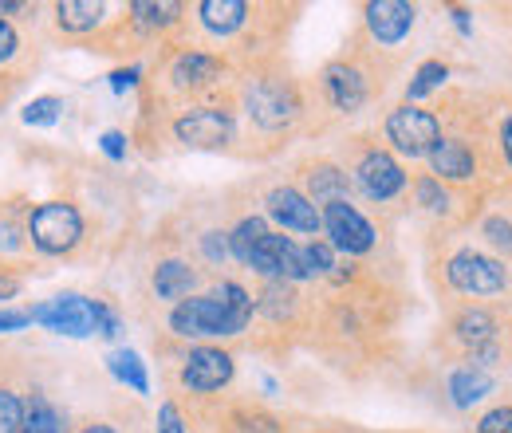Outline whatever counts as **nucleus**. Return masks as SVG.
<instances>
[{"mask_svg": "<svg viewBox=\"0 0 512 433\" xmlns=\"http://www.w3.org/2000/svg\"><path fill=\"white\" fill-rule=\"evenodd\" d=\"M197 252H201V260L209 264V268H225L229 264V237H225V229H205L201 237H197Z\"/></svg>", "mask_w": 512, "mask_h": 433, "instance_id": "nucleus-35", "label": "nucleus"}, {"mask_svg": "<svg viewBox=\"0 0 512 433\" xmlns=\"http://www.w3.org/2000/svg\"><path fill=\"white\" fill-rule=\"evenodd\" d=\"M497 363H501V347L497 343H485V347H473L469 351V367H477V371H489Z\"/></svg>", "mask_w": 512, "mask_h": 433, "instance_id": "nucleus-44", "label": "nucleus"}, {"mask_svg": "<svg viewBox=\"0 0 512 433\" xmlns=\"http://www.w3.org/2000/svg\"><path fill=\"white\" fill-rule=\"evenodd\" d=\"M174 142H182L186 150H229L237 142V111L233 103L221 99H205V103H186L174 119H170Z\"/></svg>", "mask_w": 512, "mask_h": 433, "instance_id": "nucleus-6", "label": "nucleus"}, {"mask_svg": "<svg viewBox=\"0 0 512 433\" xmlns=\"http://www.w3.org/2000/svg\"><path fill=\"white\" fill-rule=\"evenodd\" d=\"M28 16H36V4H28V0H0V20H28Z\"/></svg>", "mask_w": 512, "mask_h": 433, "instance_id": "nucleus-45", "label": "nucleus"}, {"mask_svg": "<svg viewBox=\"0 0 512 433\" xmlns=\"http://www.w3.org/2000/svg\"><path fill=\"white\" fill-rule=\"evenodd\" d=\"M107 371L119 386H127L134 394H150V371H146V363L134 347H115L107 355Z\"/></svg>", "mask_w": 512, "mask_h": 433, "instance_id": "nucleus-27", "label": "nucleus"}, {"mask_svg": "<svg viewBox=\"0 0 512 433\" xmlns=\"http://www.w3.org/2000/svg\"><path fill=\"white\" fill-rule=\"evenodd\" d=\"M28 205L20 201H0V264L8 260L12 268L28 260Z\"/></svg>", "mask_w": 512, "mask_h": 433, "instance_id": "nucleus-23", "label": "nucleus"}, {"mask_svg": "<svg viewBox=\"0 0 512 433\" xmlns=\"http://www.w3.org/2000/svg\"><path fill=\"white\" fill-rule=\"evenodd\" d=\"M383 138H386V150L394 158H426L438 138H442V119L426 107H414V103H398L390 115L383 119Z\"/></svg>", "mask_w": 512, "mask_h": 433, "instance_id": "nucleus-7", "label": "nucleus"}, {"mask_svg": "<svg viewBox=\"0 0 512 433\" xmlns=\"http://www.w3.org/2000/svg\"><path fill=\"white\" fill-rule=\"evenodd\" d=\"M253 315L229 308L225 300H217L213 292H197L190 300L174 304L170 315H166V327L170 335L186 339V343H225V339H241L249 331Z\"/></svg>", "mask_w": 512, "mask_h": 433, "instance_id": "nucleus-4", "label": "nucleus"}, {"mask_svg": "<svg viewBox=\"0 0 512 433\" xmlns=\"http://www.w3.org/2000/svg\"><path fill=\"white\" fill-rule=\"evenodd\" d=\"M28 56V40L20 32V24L0 20V71H16Z\"/></svg>", "mask_w": 512, "mask_h": 433, "instance_id": "nucleus-33", "label": "nucleus"}, {"mask_svg": "<svg viewBox=\"0 0 512 433\" xmlns=\"http://www.w3.org/2000/svg\"><path fill=\"white\" fill-rule=\"evenodd\" d=\"M20 292H24V272H16L12 264H0V308H8Z\"/></svg>", "mask_w": 512, "mask_h": 433, "instance_id": "nucleus-41", "label": "nucleus"}, {"mask_svg": "<svg viewBox=\"0 0 512 433\" xmlns=\"http://www.w3.org/2000/svg\"><path fill=\"white\" fill-rule=\"evenodd\" d=\"M264 233H268V221H264L260 213H249V217H241V221H237L233 229H225L233 260H237V264H249L253 248L260 245V241H264Z\"/></svg>", "mask_w": 512, "mask_h": 433, "instance_id": "nucleus-28", "label": "nucleus"}, {"mask_svg": "<svg viewBox=\"0 0 512 433\" xmlns=\"http://www.w3.org/2000/svg\"><path fill=\"white\" fill-rule=\"evenodd\" d=\"M410 193H414V205L422 213H430V217H449V209H453V193L434 174H418L410 182Z\"/></svg>", "mask_w": 512, "mask_h": 433, "instance_id": "nucleus-30", "label": "nucleus"}, {"mask_svg": "<svg viewBox=\"0 0 512 433\" xmlns=\"http://www.w3.org/2000/svg\"><path fill=\"white\" fill-rule=\"evenodd\" d=\"M446 284L461 296H501L509 288V268L489 252L457 248L446 260Z\"/></svg>", "mask_w": 512, "mask_h": 433, "instance_id": "nucleus-12", "label": "nucleus"}, {"mask_svg": "<svg viewBox=\"0 0 512 433\" xmlns=\"http://www.w3.org/2000/svg\"><path fill=\"white\" fill-rule=\"evenodd\" d=\"M229 433H284V422L268 410H256V406H241L229 414Z\"/></svg>", "mask_w": 512, "mask_h": 433, "instance_id": "nucleus-31", "label": "nucleus"}, {"mask_svg": "<svg viewBox=\"0 0 512 433\" xmlns=\"http://www.w3.org/2000/svg\"><path fill=\"white\" fill-rule=\"evenodd\" d=\"M418 24V8L406 0H371L363 4V28L375 48H398Z\"/></svg>", "mask_w": 512, "mask_h": 433, "instance_id": "nucleus-15", "label": "nucleus"}, {"mask_svg": "<svg viewBox=\"0 0 512 433\" xmlns=\"http://www.w3.org/2000/svg\"><path fill=\"white\" fill-rule=\"evenodd\" d=\"M32 327V311L20 308V304H8L0 308V335H16V331H28Z\"/></svg>", "mask_w": 512, "mask_h": 433, "instance_id": "nucleus-40", "label": "nucleus"}, {"mask_svg": "<svg viewBox=\"0 0 512 433\" xmlns=\"http://www.w3.org/2000/svg\"><path fill=\"white\" fill-rule=\"evenodd\" d=\"M209 292H213L217 300H225L229 308L245 311V315H256V296L241 284V280H217Z\"/></svg>", "mask_w": 512, "mask_h": 433, "instance_id": "nucleus-36", "label": "nucleus"}, {"mask_svg": "<svg viewBox=\"0 0 512 433\" xmlns=\"http://www.w3.org/2000/svg\"><path fill=\"white\" fill-rule=\"evenodd\" d=\"M320 95L335 115H359L371 103V71L351 56L323 63L320 71Z\"/></svg>", "mask_w": 512, "mask_h": 433, "instance_id": "nucleus-13", "label": "nucleus"}, {"mask_svg": "<svg viewBox=\"0 0 512 433\" xmlns=\"http://www.w3.org/2000/svg\"><path fill=\"white\" fill-rule=\"evenodd\" d=\"M256 311L272 323H292L296 311H300V292L296 284H284V280H264L260 296H256Z\"/></svg>", "mask_w": 512, "mask_h": 433, "instance_id": "nucleus-26", "label": "nucleus"}, {"mask_svg": "<svg viewBox=\"0 0 512 433\" xmlns=\"http://www.w3.org/2000/svg\"><path fill=\"white\" fill-rule=\"evenodd\" d=\"M32 323L52 331V335H67V339H119L123 335V315L111 308L107 300L83 296V292H60L44 304H28Z\"/></svg>", "mask_w": 512, "mask_h": 433, "instance_id": "nucleus-2", "label": "nucleus"}, {"mask_svg": "<svg viewBox=\"0 0 512 433\" xmlns=\"http://www.w3.org/2000/svg\"><path fill=\"white\" fill-rule=\"evenodd\" d=\"M245 268L256 272L260 280H284V284H308V280H316L312 260H308V245H300V241H292V237H284L276 229L264 233V241L253 248V256H249Z\"/></svg>", "mask_w": 512, "mask_h": 433, "instance_id": "nucleus-10", "label": "nucleus"}, {"mask_svg": "<svg viewBox=\"0 0 512 433\" xmlns=\"http://www.w3.org/2000/svg\"><path fill=\"white\" fill-rule=\"evenodd\" d=\"M320 221H323V241L335 248V256H367L379 248V229L367 221V213L343 197V201H331L320 209Z\"/></svg>", "mask_w": 512, "mask_h": 433, "instance_id": "nucleus-11", "label": "nucleus"}, {"mask_svg": "<svg viewBox=\"0 0 512 433\" xmlns=\"http://www.w3.org/2000/svg\"><path fill=\"white\" fill-rule=\"evenodd\" d=\"M64 119V99L60 95H36L24 111H20V123L36 126V130H48Z\"/></svg>", "mask_w": 512, "mask_h": 433, "instance_id": "nucleus-32", "label": "nucleus"}, {"mask_svg": "<svg viewBox=\"0 0 512 433\" xmlns=\"http://www.w3.org/2000/svg\"><path fill=\"white\" fill-rule=\"evenodd\" d=\"M150 292H154V300L174 308V304H182V300L201 292V268L186 256H162L150 268Z\"/></svg>", "mask_w": 512, "mask_h": 433, "instance_id": "nucleus-17", "label": "nucleus"}, {"mask_svg": "<svg viewBox=\"0 0 512 433\" xmlns=\"http://www.w3.org/2000/svg\"><path fill=\"white\" fill-rule=\"evenodd\" d=\"M481 237L489 241V245L497 248V252H505V256H512V221L509 217H485V225H481Z\"/></svg>", "mask_w": 512, "mask_h": 433, "instance_id": "nucleus-37", "label": "nucleus"}, {"mask_svg": "<svg viewBox=\"0 0 512 433\" xmlns=\"http://www.w3.org/2000/svg\"><path fill=\"white\" fill-rule=\"evenodd\" d=\"M127 16H123V24H127L134 36H158V40H166L170 32H178L182 24H186V4H178V0H130L127 8H123Z\"/></svg>", "mask_w": 512, "mask_h": 433, "instance_id": "nucleus-20", "label": "nucleus"}, {"mask_svg": "<svg viewBox=\"0 0 512 433\" xmlns=\"http://www.w3.org/2000/svg\"><path fill=\"white\" fill-rule=\"evenodd\" d=\"M446 390H449V402L457 406V410H473V406H481L493 390H497V378L489 371H477V367H457V371L446 378Z\"/></svg>", "mask_w": 512, "mask_h": 433, "instance_id": "nucleus-25", "label": "nucleus"}, {"mask_svg": "<svg viewBox=\"0 0 512 433\" xmlns=\"http://www.w3.org/2000/svg\"><path fill=\"white\" fill-rule=\"evenodd\" d=\"M477 433H512V406H493L489 414H481Z\"/></svg>", "mask_w": 512, "mask_h": 433, "instance_id": "nucleus-42", "label": "nucleus"}, {"mask_svg": "<svg viewBox=\"0 0 512 433\" xmlns=\"http://www.w3.org/2000/svg\"><path fill=\"white\" fill-rule=\"evenodd\" d=\"M99 150H103L111 162H127V154H130L127 130H103V134H99Z\"/></svg>", "mask_w": 512, "mask_h": 433, "instance_id": "nucleus-39", "label": "nucleus"}, {"mask_svg": "<svg viewBox=\"0 0 512 433\" xmlns=\"http://www.w3.org/2000/svg\"><path fill=\"white\" fill-rule=\"evenodd\" d=\"M71 433H123L115 422H107V418H91V422H79Z\"/></svg>", "mask_w": 512, "mask_h": 433, "instance_id": "nucleus-46", "label": "nucleus"}, {"mask_svg": "<svg viewBox=\"0 0 512 433\" xmlns=\"http://www.w3.org/2000/svg\"><path fill=\"white\" fill-rule=\"evenodd\" d=\"M300 189L323 209V205H331V201L351 197V174H347V166H339V162H331V158H316V162H308V166L300 170Z\"/></svg>", "mask_w": 512, "mask_h": 433, "instance_id": "nucleus-21", "label": "nucleus"}, {"mask_svg": "<svg viewBox=\"0 0 512 433\" xmlns=\"http://www.w3.org/2000/svg\"><path fill=\"white\" fill-rule=\"evenodd\" d=\"M138 75H142V67H138V63H130V67H115V71H111V91H115V95L134 91V87H138Z\"/></svg>", "mask_w": 512, "mask_h": 433, "instance_id": "nucleus-43", "label": "nucleus"}, {"mask_svg": "<svg viewBox=\"0 0 512 433\" xmlns=\"http://www.w3.org/2000/svg\"><path fill=\"white\" fill-rule=\"evenodd\" d=\"M253 4L245 0H197L193 4V20L205 36H213L217 44L221 40H237L249 24H253Z\"/></svg>", "mask_w": 512, "mask_h": 433, "instance_id": "nucleus-18", "label": "nucleus"}, {"mask_svg": "<svg viewBox=\"0 0 512 433\" xmlns=\"http://www.w3.org/2000/svg\"><path fill=\"white\" fill-rule=\"evenodd\" d=\"M426 162H430V174L442 186H461V182L477 178V150L461 134H442L438 146L426 154Z\"/></svg>", "mask_w": 512, "mask_h": 433, "instance_id": "nucleus-19", "label": "nucleus"}, {"mask_svg": "<svg viewBox=\"0 0 512 433\" xmlns=\"http://www.w3.org/2000/svg\"><path fill=\"white\" fill-rule=\"evenodd\" d=\"M237 378V359L221 343H197L178 359V386L197 398H213Z\"/></svg>", "mask_w": 512, "mask_h": 433, "instance_id": "nucleus-8", "label": "nucleus"}, {"mask_svg": "<svg viewBox=\"0 0 512 433\" xmlns=\"http://www.w3.org/2000/svg\"><path fill=\"white\" fill-rule=\"evenodd\" d=\"M449 16H453V24H457V32H461V36H473V20H469V8H449Z\"/></svg>", "mask_w": 512, "mask_h": 433, "instance_id": "nucleus-47", "label": "nucleus"}, {"mask_svg": "<svg viewBox=\"0 0 512 433\" xmlns=\"http://www.w3.org/2000/svg\"><path fill=\"white\" fill-rule=\"evenodd\" d=\"M71 414L64 406L44 394V390H24V426L20 433H71Z\"/></svg>", "mask_w": 512, "mask_h": 433, "instance_id": "nucleus-22", "label": "nucleus"}, {"mask_svg": "<svg viewBox=\"0 0 512 433\" xmlns=\"http://www.w3.org/2000/svg\"><path fill=\"white\" fill-rule=\"evenodd\" d=\"M351 186L359 189L371 205H390L410 189L406 166L386 150V146H367L355 162H351Z\"/></svg>", "mask_w": 512, "mask_h": 433, "instance_id": "nucleus-9", "label": "nucleus"}, {"mask_svg": "<svg viewBox=\"0 0 512 433\" xmlns=\"http://www.w3.org/2000/svg\"><path fill=\"white\" fill-rule=\"evenodd\" d=\"M24 426V390L16 382H0V433H20Z\"/></svg>", "mask_w": 512, "mask_h": 433, "instance_id": "nucleus-34", "label": "nucleus"}, {"mask_svg": "<svg viewBox=\"0 0 512 433\" xmlns=\"http://www.w3.org/2000/svg\"><path fill=\"white\" fill-rule=\"evenodd\" d=\"M449 79V63L446 60H426L414 67V75H410V83H406V103H414V107H422V99L426 95H434V91H442Z\"/></svg>", "mask_w": 512, "mask_h": 433, "instance_id": "nucleus-29", "label": "nucleus"}, {"mask_svg": "<svg viewBox=\"0 0 512 433\" xmlns=\"http://www.w3.org/2000/svg\"><path fill=\"white\" fill-rule=\"evenodd\" d=\"M264 221L280 225L276 233H300V237H312L323 229L320 221V205L304 193L300 186H272L264 193Z\"/></svg>", "mask_w": 512, "mask_h": 433, "instance_id": "nucleus-14", "label": "nucleus"}, {"mask_svg": "<svg viewBox=\"0 0 512 433\" xmlns=\"http://www.w3.org/2000/svg\"><path fill=\"white\" fill-rule=\"evenodd\" d=\"M229 79V56L221 52H205V48H178L170 52V60L162 67V83L170 95L205 103L213 99Z\"/></svg>", "mask_w": 512, "mask_h": 433, "instance_id": "nucleus-5", "label": "nucleus"}, {"mask_svg": "<svg viewBox=\"0 0 512 433\" xmlns=\"http://www.w3.org/2000/svg\"><path fill=\"white\" fill-rule=\"evenodd\" d=\"M154 433H190L186 418H182V406L178 402H158V414H154Z\"/></svg>", "mask_w": 512, "mask_h": 433, "instance_id": "nucleus-38", "label": "nucleus"}, {"mask_svg": "<svg viewBox=\"0 0 512 433\" xmlns=\"http://www.w3.org/2000/svg\"><path fill=\"white\" fill-rule=\"evenodd\" d=\"M237 107L260 134H288L304 119V91L284 71L256 67L237 79Z\"/></svg>", "mask_w": 512, "mask_h": 433, "instance_id": "nucleus-1", "label": "nucleus"}, {"mask_svg": "<svg viewBox=\"0 0 512 433\" xmlns=\"http://www.w3.org/2000/svg\"><path fill=\"white\" fill-rule=\"evenodd\" d=\"M87 241V217L75 201L52 197L28 205V252L40 260H71Z\"/></svg>", "mask_w": 512, "mask_h": 433, "instance_id": "nucleus-3", "label": "nucleus"}, {"mask_svg": "<svg viewBox=\"0 0 512 433\" xmlns=\"http://www.w3.org/2000/svg\"><path fill=\"white\" fill-rule=\"evenodd\" d=\"M501 154H505V162H509V170H512V115L501 123Z\"/></svg>", "mask_w": 512, "mask_h": 433, "instance_id": "nucleus-48", "label": "nucleus"}, {"mask_svg": "<svg viewBox=\"0 0 512 433\" xmlns=\"http://www.w3.org/2000/svg\"><path fill=\"white\" fill-rule=\"evenodd\" d=\"M52 24L67 40H95L115 24V16H111V4L103 0H56Z\"/></svg>", "mask_w": 512, "mask_h": 433, "instance_id": "nucleus-16", "label": "nucleus"}, {"mask_svg": "<svg viewBox=\"0 0 512 433\" xmlns=\"http://www.w3.org/2000/svg\"><path fill=\"white\" fill-rule=\"evenodd\" d=\"M449 331H453V339H457V343H465V347L473 351V347L497 343V331H501V323H497V315H493L489 308H481V304H469V308H461L457 315H453Z\"/></svg>", "mask_w": 512, "mask_h": 433, "instance_id": "nucleus-24", "label": "nucleus"}]
</instances>
